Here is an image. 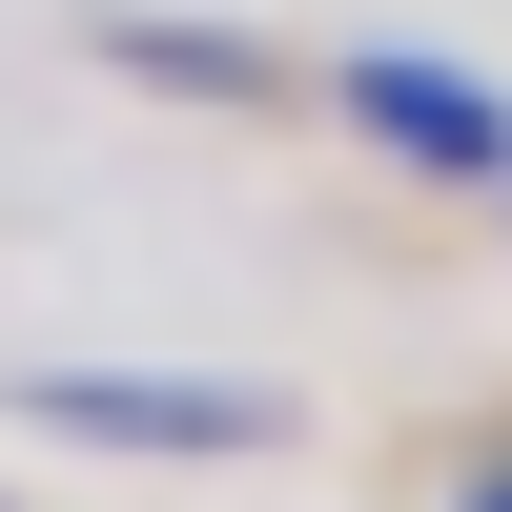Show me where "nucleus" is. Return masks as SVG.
Masks as SVG:
<instances>
[{"instance_id":"1","label":"nucleus","mask_w":512,"mask_h":512,"mask_svg":"<svg viewBox=\"0 0 512 512\" xmlns=\"http://www.w3.org/2000/svg\"><path fill=\"white\" fill-rule=\"evenodd\" d=\"M328 103H349L390 164H431V185H512V103H492L472 62H431V41H349Z\"/></svg>"},{"instance_id":"2","label":"nucleus","mask_w":512,"mask_h":512,"mask_svg":"<svg viewBox=\"0 0 512 512\" xmlns=\"http://www.w3.org/2000/svg\"><path fill=\"white\" fill-rule=\"evenodd\" d=\"M21 410L82 431V451H267L287 431L267 390H164V369H21Z\"/></svg>"},{"instance_id":"3","label":"nucleus","mask_w":512,"mask_h":512,"mask_svg":"<svg viewBox=\"0 0 512 512\" xmlns=\"http://www.w3.org/2000/svg\"><path fill=\"white\" fill-rule=\"evenodd\" d=\"M451 512H512V472H472V492H451Z\"/></svg>"}]
</instances>
